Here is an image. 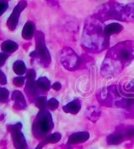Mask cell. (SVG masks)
Segmentation results:
<instances>
[{
	"label": "cell",
	"instance_id": "ffe728a7",
	"mask_svg": "<svg viewBox=\"0 0 134 149\" xmlns=\"http://www.w3.org/2000/svg\"><path fill=\"white\" fill-rule=\"evenodd\" d=\"M47 106L50 109L54 110V109H56L59 107V102L55 98H51L47 102Z\"/></svg>",
	"mask_w": 134,
	"mask_h": 149
},
{
	"label": "cell",
	"instance_id": "9c48e42d",
	"mask_svg": "<svg viewBox=\"0 0 134 149\" xmlns=\"http://www.w3.org/2000/svg\"><path fill=\"white\" fill-rule=\"evenodd\" d=\"M34 24L32 22H27L24 24L23 31H22V36L24 40H31L34 34Z\"/></svg>",
	"mask_w": 134,
	"mask_h": 149
},
{
	"label": "cell",
	"instance_id": "ac0fdd59",
	"mask_svg": "<svg viewBox=\"0 0 134 149\" xmlns=\"http://www.w3.org/2000/svg\"><path fill=\"white\" fill-rule=\"evenodd\" d=\"M61 138V135L58 132L53 133L51 135H50L45 140V142H51V143H54V142H59Z\"/></svg>",
	"mask_w": 134,
	"mask_h": 149
},
{
	"label": "cell",
	"instance_id": "603a6c76",
	"mask_svg": "<svg viewBox=\"0 0 134 149\" xmlns=\"http://www.w3.org/2000/svg\"><path fill=\"white\" fill-rule=\"evenodd\" d=\"M8 3L5 1H0V16L3 14L8 8Z\"/></svg>",
	"mask_w": 134,
	"mask_h": 149
},
{
	"label": "cell",
	"instance_id": "7402d4cb",
	"mask_svg": "<svg viewBox=\"0 0 134 149\" xmlns=\"http://www.w3.org/2000/svg\"><path fill=\"white\" fill-rule=\"evenodd\" d=\"M24 77H23L21 75L13 79V84L16 86H22L24 85Z\"/></svg>",
	"mask_w": 134,
	"mask_h": 149
},
{
	"label": "cell",
	"instance_id": "2e32d148",
	"mask_svg": "<svg viewBox=\"0 0 134 149\" xmlns=\"http://www.w3.org/2000/svg\"><path fill=\"white\" fill-rule=\"evenodd\" d=\"M37 83L34 82V79L29 80L28 79V81L26 84V91L30 93L31 95H35L36 94V91H37Z\"/></svg>",
	"mask_w": 134,
	"mask_h": 149
},
{
	"label": "cell",
	"instance_id": "d6986e66",
	"mask_svg": "<svg viewBox=\"0 0 134 149\" xmlns=\"http://www.w3.org/2000/svg\"><path fill=\"white\" fill-rule=\"evenodd\" d=\"M8 91L5 88L0 87V102H5L8 97Z\"/></svg>",
	"mask_w": 134,
	"mask_h": 149
},
{
	"label": "cell",
	"instance_id": "9a60e30c",
	"mask_svg": "<svg viewBox=\"0 0 134 149\" xmlns=\"http://www.w3.org/2000/svg\"><path fill=\"white\" fill-rule=\"evenodd\" d=\"M13 70H14V72L18 75H22V74H24L25 71H26V66H25L24 63L22 61H16L13 64Z\"/></svg>",
	"mask_w": 134,
	"mask_h": 149
},
{
	"label": "cell",
	"instance_id": "ba28073f",
	"mask_svg": "<svg viewBox=\"0 0 134 149\" xmlns=\"http://www.w3.org/2000/svg\"><path fill=\"white\" fill-rule=\"evenodd\" d=\"M122 26L118 23H112L104 28V34L105 36L109 40L110 36L113 34H119L122 30Z\"/></svg>",
	"mask_w": 134,
	"mask_h": 149
},
{
	"label": "cell",
	"instance_id": "52a82bcc",
	"mask_svg": "<svg viewBox=\"0 0 134 149\" xmlns=\"http://www.w3.org/2000/svg\"><path fill=\"white\" fill-rule=\"evenodd\" d=\"M90 137V134L87 132H79L73 133L68 139L69 143L71 144H76V143H80L87 141Z\"/></svg>",
	"mask_w": 134,
	"mask_h": 149
},
{
	"label": "cell",
	"instance_id": "30bf717a",
	"mask_svg": "<svg viewBox=\"0 0 134 149\" xmlns=\"http://www.w3.org/2000/svg\"><path fill=\"white\" fill-rule=\"evenodd\" d=\"M64 111L67 113H72V114H76L80 111V102L78 99H75L71 102L68 103L64 107Z\"/></svg>",
	"mask_w": 134,
	"mask_h": 149
},
{
	"label": "cell",
	"instance_id": "6da1fadb",
	"mask_svg": "<svg viewBox=\"0 0 134 149\" xmlns=\"http://www.w3.org/2000/svg\"><path fill=\"white\" fill-rule=\"evenodd\" d=\"M98 17L102 19H134V5H121L118 3H107L100 7Z\"/></svg>",
	"mask_w": 134,
	"mask_h": 149
},
{
	"label": "cell",
	"instance_id": "d4e9b609",
	"mask_svg": "<svg viewBox=\"0 0 134 149\" xmlns=\"http://www.w3.org/2000/svg\"><path fill=\"white\" fill-rule=\"evenodd\" d=\"M7 83V79L5 74L3 73V71L0 70V84L1 85H5Z\"/></svg>",
	"mask_w": 134,
	"mask_h": 149
},
{
	"label": "cell",
	"instance_id": "83f0119b",
	"mask_svg": "<svg viewBox=\"0 0 134 149\" xmlns=\"http://www.w3.org/2000/svg\"><path fill=\"white\" fill-rule=\"evenodd\" d=\"M52 88L54 91H60V89H61V84H60V82H55L53 86H52Z\"/></svg>",
	"mask_w": 134,
	"mask_h": 149
},
{
	"label": "cell",
	"instance_id": "e0dca14e",
	"mask_svg": "<svg viewBox=\"0 0 134 149\" xmlns=\"http://www.w3.org/2000/svg\"><path fill=\"white\" fill-rule=\"evenodd\" d=\"M123 137L120 134H112L107 137V142L109 144H118L122 141Z\"/></svg>",
	"mask_w": 134,
	"mask_h": 149
},
{
	"label": "cell",
	"instance_id": "44dd1931",
	"mask_svg": "<svg viewBox=\"0 0 134 149\" xmlns=\"http://www.w3.org/2000/svg\"><path fill=\"white\" fill-rule=\"evenodd\" d=\"M47 100H46V97H45V96H40L38 98V100H37V106L40 107V109H43L45 107V106L47 105Z\"/></svg>",
	"mask_w": 134,
	"mask_h": 149
},
{
	"label": "cell",
	"instance_id": "7c38bea8",
	"mask_svg": "<svg viewBox=\"0 0 134 149\" xmlns=\"http://www.w3.org/2000/svg\"><path fill=\"white\" fill-rule=\"evenodd\" d=\"M13 99L15 101L16 106H18L20 108H25L26 102H25V99L22 94V92H20L19 91H15L13 93Z\"/></svg>",
	"mask_w": 134,
	"mask_h": 149
},
{
	"label": "cell",
	"instance_id": "277c9868",
	"mask_svg": "<svg viewBox=\"0 0 134 149\" xmlns=\"http://www.w3.org/2000/svg\"><path fill=\"white\" fill-rule=\"evenodd\" d=\"M35 39H36V51H34L35 54L40 57L43 62H45L46 64H50L51 58H50V52L47 49L46 45H45V37H44L43 33L40 31L36 32Z\"/></svg>",
	"mask_w": 134,
	"mask_h": 149
},
{
	"label": "cell",
	"instance_id": "8992f818",
	"mask_svg": "<svg viewBox=\"0 0 134 149\" xmlns=\"http://www.w3.org/2000/svg\"><path fill=\"white\" fill-rule=\"evenodd\" d=\"M26 6V2L25 1H21L20 3H19L16 5V7L14 8V9L13 10L12 14L9 16L8 22H7V25H8V27L9 28L10 30H14L15 29V28L18 24V22H19V18H20V14L25 8Z\"/></svg>",
	"mask_w": 134,
	"mask_h": 149
},
{
	"label": "cell",
	"instance_id": "cb8c5ba5",
	"mask_svg": "<svg viewBox=\"0 0 134 149\" xmlns=\"http://www.w3.org/2000/svg\"><path fill=\"white\" fill-rule=\"evenodd\" d=\"M27 79H29V80H32L35 78V71L34 70H29L28 72H27L26 75Z\"/></svg>",
	"mask_w": 134,
	"mask_h": 149
},
{
	"label": "cell",
	"instance_id": "4fadbf2b",
	"mask_svg": "<svg viewBox=\"0 0 134 149\" xmlns=\"http://www.w3.org/2000/svg\"><path fill=\"white\" fill-rule=\"evenodd\" d=\"M2 49L3 51L7 53H12L18 49V45L12 40H6L2 44Z\"/></svg>",
	"mask_w": 134,
	"mask_h": 149
},
{
	"label": "cell",
	"instance_id": "8fae6325",
	"mask_svg": "<svg viewBox=\"0 0 134 149\" xmlns=\"http://www.w3.org/2000/svg\"><path fill=\"white\" fill-rule=\"evenodd\" d=\"M13 140H14V145L18 149H24V148L26 147V143L24 137L22 133H20L19 131H16L15 129V132L13 136Z\"/></svg>",
	"mask_w": 134,
	"mask_h": 149
},
{
	"label": "cell",
	"instance_id": "5b68a950",
	"mask_svg": "<svg viewBox=\"0 0 134 149\" xmlns=\"http://www.w3.org/2000/svg\"><path fill=\"white\" fill-rule=\"evenodd\" d=\"M37 127L40 132L43 133L49 132L53 127V122L50 114L46 111H42L38 116V123Z\"/></svg>",
	"mask_w": 134,
	"mask_h": 149
},
{
	"label": "cell",
	"instance_id": "484cf974",
	"mask_svg": "<svg viewBox=\"0 0 134 149\" xmlns=\"http://www.w3.org/2000/svg\"><path fill=\"white\" fill-rule=\"evenodd\" d=\"M7 58H8V54L0 53V66H2L4 64Z\"/></svg>",
	"mask_w": 134,
	"mask_h": 149
},
{
	"label": "cell",
	"instance_id": "3957f363",
	"mask_svg": "<svg viewBox=\"0 0 134 149\" xmlns=\"http://www.w3.org/2000/svg\"><path fill=\"white\" fill-rule=\"evenodd\" d=\"M61 63L67 70H74L80 67V61L77 54L70 48H66L61 54Z\"/></svg>",
	"mask_w": 134,
	"mask_h": 149
},
{
	"label": "cell",
	"instance_id": "7a4b0ae2",
	"mask_svg": "<svg viewBox=\"0 0 134 149\" xmlns=\"http://www.w3.org/2000/svg\"><path fill=\"white\" fill-rule=\"evenodd\" d=\"M107 56L113 57L121 63H128L134 58V42L125 41L114 46L108 53Z\"/></svg>",
	"mask_w": 134,
	"mask_h": 149
},
{
	"label": "cell",
	"instance_id": "f1b7e54d",
	"mask_svg": "<svg viewBox=\"0 0 134 149\" xmlns=\"http://www.w3.org/2000/svg\"><path fill=\"white\" fill-rule=\"evenodd\" d=\"M38 149H40V148H38Z\"/></svg>",
	"mask_w": 134,
	"mask_h": 149
},
{
	"label": "cell",
	"instance_id": "4316f807",
	"mask_svg": "<svg viewBox=\"0 0 134 149\" xmlns=\"http://www.w3.org/2000/svg\"><path fill=\"white\" fill-rule=\"evenodd\" d=\"M126 135L127 137L129 138H133L134 137V128H131L129 130H127V132H126Z\"/></svg>",
	"mask_w": 134,
	"mask_h": 149
},
{
	"label": "cell",
	"instance_id": "5bb4252c",
	"mask_svg": "<svg viewBox=\"0 0 134 149\" xmlns=\"http://www.w3.org/2000/svg\"><path fill=\"white\" fill-rule=\"evenodd\" d=\"M37 86L43 91H48L50 89V83L46 77H40L37 81Z\"/></svg>",
	"mask_w": 134,
	"mask_h": 149
}]
</instances>
